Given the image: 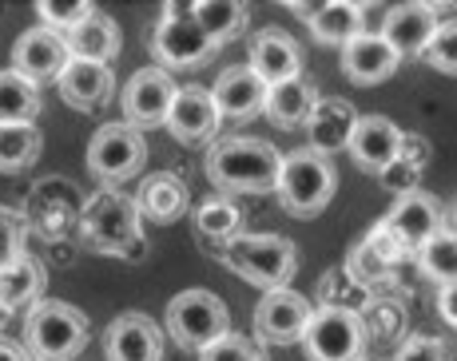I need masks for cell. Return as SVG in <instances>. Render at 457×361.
I'll return each instance as SVG.
<instances>
[{
    "instance_id": "6da1fadb",
    "label": "cell",
    "mask_w": 457,
    "mask_h": 361,
    "mask_svg": "<svg viewBox=\"0 0 457 361\" xmlns=\"http://www.w3.org/2000/svg\"><path fill=\"white\" fill-rule=\"evenodd\" d=\"M278 167H283V152L254 135L215 139L207 152V179L223 195H262V191H275Z\"/></svg>"
},
{
    "instance_id": "7a4b0ae2",
    "label": "cell",
    "mask_w": 457,
    "mask_h": 361,
    "mask_svg": "<svg viewBox=\"0 0 457 361\" xmlns=\"http://www.w3.org/2000/svg\"><path fill=\"white\" fill-rule=\"evenodd\" d=\"M80 231L96 254H116V258H139L144 254V218L136 210V199L116 187L96 191L84 202Z\"/></svg>"
},
{
    "instance_id": "3957f363",
    "label": "cell",
    "mask_w": 457,
    "mask_h": 361,
    "mask_svg": "<svg viewBox=\"0 0 457 361\" xmlns=\"http://www.w3.org/2000/svg\"><path fill=\"white\" fill-rule=\"evenodd\" d=\"M92 338V322L84 310L60 302V298H37L24 318V354L29 361H72L84 354Z\"/></svg>"
},
{
    "instance_id": "277c9868",
    "label": "cell",
    "mask_w": 457,
    "mask_h": 361,
    "mask_svg": "<svg viewBox=\"0 0 457 361\" xmlns=\"http://www.w3.org/2000/svg\"><path fill=\"white\" fill-rule=\"evenodd\" d=\"M219 258L231 275H239L243 282H251L267 294V290L291 282V275L298 270V246L287 234H235L231 242H223Z\"/></svg>"
},
{
    "instance_id": "5b68a950",
    "label": "cell",
    "mask_w": 457,
    "mask_h": 361,
    "mask_svg": "<svg viewBox=\"0 0 457 361\" xmlns=\"http://www.w3.org/2000/svg\"><path fill=\"white\" fill-rule=\"evenodd\" d=\"M334 191H338V167L334 160L319 152H291L283 155V167H278L275 179V195L283 202L287 215L295 218H314L319 210L330 207Z\"/></svg>"
},
{
    "instance_id": "8992f818",
    "label": "cell",
    "mask_w": 457,
    "mask_h": 361,
    "mask_svg": "<svg viewBox=\"0 0 457 361\" xmlns=\"http://www.w3.org/2000/svg\"><path fill=\"white\" fill-rule=\"evenodd\" d=\"M298 341H303L306 361H362L366 346H370V330H366L362 314L354 310L314 306Z\"/></svg>"
},
{
    "instance_id": "52a82bcc",
    "label": "cell",
    "mask_w": 457,
    "mask_h": 361,
    "mask_svg": "<svg viewBox=\"0 0 457 361\" xmlns=\"http://www.w3.org/2000/svg\"><path fill=\"white\" fill-rule=\"evenodd\" d=\"M231 330V310L219 294L211 290H179V294L167 302V333H171L175 346L183 349H207L215 338Z\"/></svg>"
},
{
    "instance_id": "ba28073f",
    "label": "cell",
    "mask_w": 457,
    "mask_h": 361,
    "mask_svg": "<svg viewBox=\"0 0 457 361\" xmlns=\"http://www.w3.org/2000/svg\"><path fill=\"white\" fill-rule=\"evenodd\" d=\"M152 56L160 60L155 68H199L207 64L211 56H215V44L204 37V29L195 24V16H191V4H167L163 16L155 21L152 29Z\"/></svg>"
},
{
    "instance_id": "9c48e42d",
    "label": "cell",
    "mask_w": 457,
    "mask_h": 361,
    "mask_svg": "<svg viewBox=\"0 0 457 361\" xmlns=\"http://www.w3.org/2000/svg\"><path fill=\"white\" fill-rule=\"evenodd\" d=\"M144 163H147V139L136 127H128V123L96 127L92 144H87V171H92V179L116 187V183L139 175Z\"/></svg>"
},
{
    "instance_id": "30bf717a",
    "label": "cell",
    "mask_w": 457,
    "mask_h": 361,
    "mask_svg": "<svg viewBox=\"0 0 457 361\" xmlns=\"http://www.w3.org/2000/svg\"><path fill=\"white\" fill-rule=\"evenodd\" d=\"M314 314V302L306 294H298L291 286L267 290V294L254 302L251 325H254V341L259 346H295L303 338L306 322Z\"/></svg>"
},
{
    "instance_id": "8fae6325",
    "label": "cell",
    "mask_w": 457,
    "mask_h": 361,
    "mask_svg": "<svg viewBox=\"0 0 457 361\" xmlns=\"http://www.w3.org/2000/svg\"><path fill=\"white\" fill-rule=\"evenodd\" d=\"M171 100H175L171 72H163V68H139L128 80L124 95H120V108H124V119L120 123L136 127L139 135L152 127H163L167 111H171Z\"/></svg>"
},
{
    "instance_id": "7c38bea8",
    "label": "cell",
    "mask_w": 457,
    "mask_h": 361,
    "mask_svg": "<svg viewBox=\"0 0 457 361\" xmlns=\"http://www.w3.org/2000/svg\"><path fill=\"white\" fill-rule=\"evenodd\" d=\"M382 223L390 226V234L406 246L410 258H414V250H421L442 226H450V215H445L442 199H434L429 191H414V195H402L394 202Z\"/></svg>"
},
{
    "instance_id": "4fadbf2b",
    "label": "cell",
    "mask_w": 457,
    "mask_h": 361,
    "mask_svg": "<svg viewBox=\"0 0 457 361\" xmlns=\"http://www.w3.org/2000/svg\"><path fill=\"white\" fill-rule=\"evenodd\" d=\"M442 21H453V8H445V4H398L386 12V24L378 29V37L398 52V60L421 56Z\"/></svg>"
},
{
    "instance_id": "5bb4252c",
    "label": "cell",
    "mask_w": 457,
    "mask_h": 361,
    "mask_svg": "<svg viewBox=\"0 0 457 361\" xmlns=\"http://www.w3.org/2000/svg\"><path fill=\"white\" fill-rule=\"evenodd\" d=\"M219 111H215V100H211L207 87L199 84H187V87H175V100H171V111H167L163 127L171 131L179 144H211L219 135Z\"/></svg>"
},
{
    "instance_id": "9a60e30c",
    "label": "cell",
    "mask_w": 457,
    "mask_h": 361,
    "mask_svg": "<svg viewBox=\"0 0 457 361\" xmlns=\"http://www.w3.org/2000/svg\"><path fill=\"white\" fill-rule=\"evenodd\" d=\"M104 357L108 361H163V330L155 318L139 310L120 314L104 333Z\"/></svg>"
},
{
    "instance_id": "2e32d148",
    "label": "cell",
    "mask_w": 457,
    "mask_h": 361,
    "mask_svg": "<svg viewBox=\"0 0 457 361\" xmlns=\"http://www.w3.org/2000/svg\"><path fill=\"white\" fill-rule=\"evenodd\" d=\"M60 100L72 111H100L116 95V68L112 64H87V60H68L64 72L56 76Z\"/></svg>"
},
{
    "instance_id": "e0dca14e",
    "label": "cell",
    "mask_w": 457,
    "mask_h": 361,
    "mask_svg": "<svg viewBox=\"0 0 457 361\" xmlns=\"http://www.w3.org/2000/svg\"><path fill=\"white\" fill-rule=\"evenodd\" d=\"M68 44L60 32L44 29V24H37V29H29L21 40L12 44V72H21L24 80L32 84H44V80H56L60 72H64L68 64Z\"/></svg>"
},
{
    "instance_id": "ac0fdd59",
    "label": "cell",
    "mask_w": 457,
    "mask_h": 361,
    "mask_svg": "<svg viewBox=\"0 0 457 361\" xmlns=\"http://www.w3.org/2000/svg\"><path fill=\"white\" fill-rule=\"evenodd\" d=\"M247 68L259 76L267 87L283 84V80H295L303 76V48L291 32L283 29H259L251 37V60Z\"/></svg>"
},
{
    "instance_id": "d6986e66",
    "label": "cell",
    "mask_w": 457,
    "mask_h": 361,
    "mask_svg": "<svg viewBox=\"0 0 457 361\" xmlns=\"http://www.w3.org/2000/svg\"><path fill=\"white\" fill-rule=\"evenodd\" d=\"M211 100H215L219 119H254L262 116V100H267V84L251 72L247 64L223 68L219 80L207 87Z\"/></svg>"
},
{
    "instance_id": "ffe728a7",
    "label": "cell",
    "mask_w": 457,
    "mask_h": 361,
    "mask_svg": "<svg viewBox=\"0 0 457 361\" xmlns=\"http://www.w3.org/2000/svg\"><path fill=\"white\" fill-rule=\"evenodd\" d=\"M358 123V111L350 100H342V95H330V100H319L311 111V119H306V152H319L334 160V152H346L350 144V131H354Z\"/></svg>"
},
{
    "instance_id": "44dd1931",
    "label": "cell",
    "mask_w": 457,
    "mask_h": 361,
    "mask_svg": "<svg viewBox=\"0 0 457 361\" xmlns=\"http://www.w3.org/2000/svg\"><path fill=\"white\" fill-rule=\"evenodd\" d=\"M398 64H402L398 52L378 37V32H362V37H354L350 44H342V72L358 87H374V84L390 80V76L398 72Z\"/></svg>"
},
{
    "instance_id": "7402d4cb",
    "label": "cell",
    "mask_w": 457,
    "mask_h": 361,
    "mask_svg": "<svg viewBox=\"0 0 457 361\" xmlns=\"http://www.w3.org/2000/svg\"><path fill=\"white\" fill-rule=\"evenodd\" d=\"M398 144H402V127L386 116H358L354 131H350V160H354L362 171L378 175L386 163L398 155Z\"/></svg>"
},
{
    "instance_id": "603a6c76",
    "label": "cell",
    "mask_w": 457,
    "mask_h": 361,
    "mask_svg": "<svg viewBox=\"0 0 457 361\" xmlns=\"http://www.w3.org/2000/svg\"><path fill=\"white\" fill-rule=\"evenodd\" d=\"M319 84L306 80V76H295V80H283L275 87H267V100H262V116L275 123L278 131H298L306 127L314 103H319Z\"/></svg>"
},
{
    "instance_id": "cb8c5ba5",
    "label": "cell",
    "mask_w": 457,
    "mask_h": 361,
    "mask_svg": "<svg viewBox=\"0 0 457 361\" xmlns=\"http://www.w3.org/2000/svg\"><path fill=\"white\" fill-rule=\"evenodd\" d=\"M136 210L139 218H152V223H175V218H183L191 210V191L179 175L155 171L139 183Z\"/></svg>"
},
{
    "instance_id": "d4e9b609",
    "label": "cell",
    "mask_w": 457,
    "mask_h": 361,
    "mask_svg": "<svg viewBox=\"0 0 457 361\" xmlns=\"http://www.w3.org/2000/svg\"><path fill=\"white\" fill-rule=\"evenodd\" d=\"M68 44V56L72 60H87V64H112L124 48V37H120V24L112 21L108 12L96 8L84 24H76L72 32L64 37Z\"/></svg>"
},
{
    "instance_id": "484cf974",
    "label": "cell",
    "mask_w": 457,
    "mask_h": 361,
    "mask_svg": "<svg viewBox=\"0 0 457 361\" xmlns=\"http://www.w3.org/2000/svg\"><path fill=\"white\" fill-rule=\"evenodd\" d=\"M366 12L362 4H346V0H334V4H314L306 24H311V37L319 44H350L354 37L366 32Z\"/></svg>"
},
{
    "instance_id": "4316f807",
    "label": "cell",
    "mask_w": 457,
    "mask_h": 361,
    "mask_svg": "<svg viewBox=\"0 0 457 361\" xmlns=\"http://www.w3.org/2000/svg\"><path fill=\"white\" fill-rule=\"evenodd\" d=\"M44 282H48L44 262H37L24 250L12 267L0 270V306H4V310H24V306H32L40 298Z\"/></svg>"
},
{
    "instance_id": "83f0119b",
    "label": "cell",
    "mask_w": 457,
    "mask_h": 361,
    "mask_svg": "<svg viewBox=\"0 0 457 361\" xmlns=\"http://www.w3.org/2000/svg\"><path fill=\"white\" fill-rule=\"evenodd\" d=\"M44 131L37 123H0V175H21L40 160Z\"/></svg>"
},
{
    "instance_id": "f1b7e54d",
    "label": "cell",
    "mask_w": 457,
    "mask_h": 361,
    "mask_svg": "<svg viewBox=\"0 0 457 361\" xmlns=\"http://www.w3.org/2000/svg\"><path fill=\"white\" fill-rule=\"evenodd\" d=\"M191 16H195V24L204 29V37L215 44V48H223V44H231L235 37L247 32L251 8L227 4V0H204V4H191Z\"/></svg>"
},
{
    "instance_id": "f546056e",
    "label": "cell",
    "mask_w": 457,
    "mask_h": 361,
    "mask_svg": "<svg viewBox=\"0 0 457 361\" xmlns=\"http://www.w3.org/2000/svg\"><path fill=\"white\" fill-rule=\"evenodd\" d=\"M44 92L12 68H0V123H37Z\"/></svg>"
},
{
    "instance_id": "4dcf8cb0",
    "label": "cell",
    "mask_w": 457,
    "mask_h": 361,
    "mask_svg": "<svg viewBox=\"0 0 457 361\" xmlns=\"http://www.w3.org/2000/svg\"><path fill=\"white\" fill-rule=\"evenodd\" d=\"M191 223H195L199 239H211L223 246V242H231L235 234H243V210H239V202H231V199H211V202H199Z\"/></svg>"
},
{
    "instance_id": "1f68e13d",
    "label": "cell",
    "mask_w": 457,
    "mask_h": 361,
    "mask_svg": "<svg viewBox=\"0 0 457 361\" xmlns=\"http://www.w3.org/2000/svg\"><path fill=\"white\" fill-rule=\"evenodd\" d=\"M418 267L426 278H434L437 286H453L457 278V239H453V226H442L421 250H414Z\"/></svg>"
},
{
    "instance_id": "d6a6232c",
    "label": "cell",
    "mask_w": 457,
    "mask_h": 361,
    "mask_svg": "<svg viewBox=\"0 0 457 361\" xmlns=\"http://www.w3.org/2000/svg\"><path fill=\"white\" fill-rule=\"evenodd\" d=\"M199 361H267V349L254 338H243V333L227 330L223 338H215L207 349H199Z\"/></svg>"
},
{
    "instance_id": "836d02e7",
    "label": "cell",
    "mask_w": 457,
    "mask_h": 361,
    "mask_svg": "<svg viewBox=\"0 0 457 361\" xmlns=\"http://www.w3.org/2000/svg\"><path fill=\"white\" fill-rule=\"evenodd\" d=\"M92 12H96V4H87V0H68V4H60V0H40L37 4V16L44 21V29L60 32V37H68V32H72L76 24H84Z\"/></svg>"
},
{
    "instance_id": "e575fe53",
    "label": "cell",
    "mask_w": 457,
    "mask_h": 361,
    "mask_svg": "<svg viewBox=\"0 0 457 361\" xmlns=\"http://www.w3.org/2000/svg\"><path fill=\"white\" fill-rule=\"evenodd\" d=\"M342 270H346V278L354 282V286H378V282H386L390 278V267H386L382 258H378V254L370 250V246L366 242H358L354 250L346 254V262H342Z\"/></svg>"
},
{
    "instance_id": "d590c367",
    "label": "cell",
    "mask_w": 457,
    "mask_h": 361,
    "mask_svg": "<svg viewBox=\"0 0 457 361\" xmlns=\"http://www.w3.org/2000/svg\"><path fill=\"white\" fill-rule=\"evenodd\" d=\"M421 60H426L429 68H437L442 76H453V72H457V24H453V21H442V24H437L434 40L426 44Z\"/></svg>"
},
{
    "instance_id": "8d00e7d4",
    "label": "cell",
    "mask_w": 457,
    "mask_h": 361,
    "mask_svg": "<svg viewBox=\"0 0 457 361\" xmlns=\"http://www.w3.org/2000/svg\"><path fill=\"white\" fill-rule=\"evenodd\" d=\"M394 361H453V341L437 333H410Z\"/></svg>"
},
{
    "instance_id": "74e56055",
    "label": "cell",
    "mask_w": 457,
    "mask_h": 361,
    "mask_svg": "<svg viewBox=\"0 0 457 361\" xmlns=\"http://www.w3.org/2000/svg\"><path fill=\"white\" fill-rule=\"evenodd\" d=\"M24 234H29V226H24V215L0 202V270L12 267V262L24 254Z\"/></svg>"
},
{
    "instance_id": "f35d334b",
    "label": "cell",
    "mask_w": 457,
    "mask_h": 361,
    "mask_svg": "<svg viewBox=\"0 0 457 361\" xmlns=\"http://www.w3.org/2000/svg\"><path fill=\"white\" fill-rule=\"evenodd\" d=\"M378 183H382L390 195H398V199L402 195H414V191H421L418 187V183H421V167H414L410 160H398V155H394V160L378 171Z\"/></svg>"
},
{
    "instance_id": "ab89813d",
    "label": "cell",
    "mask_w": 457,
    "mask_h": 361,
    "mask_svg": "<svg viewBox=\"0 0 457 361\" xmlns=\"http://www.w3.org/2000/svg\"><path fill=\"white\" fill-rule=\"evenodd\" d=\"M362 242L370 246V250H374L378 258H382L390 270L398 267V262H406V258H410V250H406V246H402L398 239H394V234H390V226H386V223H374V226H370V234H366Z\"/></svg>"
},
{
    "instance_id": "60d3db41",
    "label": "cell",
    "mask_w": 457,
    "mask_h": 361,
    "mask_svg": "<svg viewBox=\"0 0 457 361\" xmlns=\"http://www.w3.org/2000/svg\"><path fill=\"white\" fill-rule=\"evenodd\" d=\"M453 286H442V294H437V310H442V322L445 325H457V310H453Z\"/></svg>"
},
{
    "instance_id": "b9f144b4",
    "label": "cell",
    "mask_w": 457,
    "mask_h": 361,
    "mask_svg": "<svg viewBox=\"0 0 457 361\" xmlns=\"http://www.w3.org/2000/svg\"><path fill=\"white\" fill-rule=\"evenodd\" d=\"M0 361H29V354H24L16 341H8V338H0Z\"/></svg>"
},
{
    "instance_id": "7bdbcfd3",
    "label": "cell",
    "mask_w": 457,
    "mask_h": 361,
    "mask_svg": "<svg viewBox=\"0 0 457 361\" xmlns=\"http://www.w3.org/2000/svg\"><path fill=\"white\" fill-rule=\"evenodd\" d=\"M4 322H8V310H4V306H0V330H4Z\"/></svg>"
}]
</instances>
